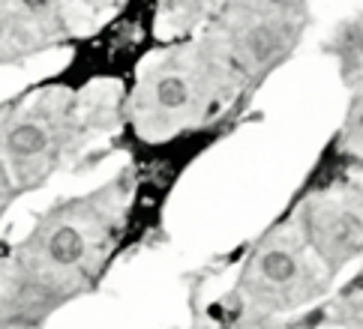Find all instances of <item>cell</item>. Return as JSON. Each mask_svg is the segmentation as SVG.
<instances>
[{
  "label": "cell",
  "mask_w": 363,
  "mask_h": 329,
  "mask_svg": "<svg viewBox=\"0 0 363 329\" xmlns=\"http://www.w3.org/2000/svg\"><path fill=\"white\" fill-rule=\"evenodd\" d=\"M87 255V236L79 225L72 221H60L57 228H51L45 236V258L55 267H75Z\"/></svg>",
  "instance_id": "obj_5"
},
{
  "label": "cell",
  "mask_w": 363,
  "mask_h": 329,
  "mask_svg": "<svg viewBox=\"0 0 363 329\" xmlns=\"http://www.w3.org/2000/svg\"><path fill=\"white\" fill-rule=\"evenodd\" d=\"M262 4L274 6V9H294L297 4H303V0H262Z\"/></svg>",
  "instance_id": "obj_8"
},
{
  "label": "cell",
  "mask_w": 363,
  "mask_h": 329,
  "mask_svg": "<svg viewBox=\"0 0 363 329\" xmlns=\"http://www.w3.org/2000/svg\"><path fill=\"white\" fill-rule=\"evenodd\" d=\"M16 4L28 12L30 18H36V21H51L57 16V4L60 0H16Z\"/></svg>",
  "instance_id": "obj_7"
},
{
  "label": "cell",
  "mask_w": 363,
  "mask_h": 329,
  "mask_svg": "<svg viewBox=\"0 0 363 329\" xmlns=\"http://www.w3.org/2000/svg\"><path fill=\"white\" fill-rule=\"evenodd\" d=\"M291 48V30L285 21L262 18L252 21L238 33L231 54L240 63V69H267L270 63H277L285 51Z\"/></svg>",
  "instance_id": "obj_3"
},
{
  "label": "cell",
  "mask_w": 363,
  "mask_h": 329,
  "mask_svg": "<svg viewBox=\"0 0 363 329\" xmlns=\"http://www.w3.org/2000/svg\"><path fill=\"white\" fill-rule=\"evenodd\" d=\"M252 275L267 294L297 296V291L306 284V260L289 243H270L255 255Z\"/></svg>",
  "instance_id": "obj_2"
},
{
  "label": "cell",
  "mask_w": 363,
  "mask_h": 329,
  "mask_svg": "<svg viewBox=\"0 0 363 329\" xmlns=\"http://www.w3.org/2000/svg\"><path fill=\"white\" fill-rule=\"evenodd\" d=\"M4 153L6 159L16 168H28L33 162H43L51 144H55V135H51V126L43 120H33V117H24V120H16L12 126H6L4 138Z\"/></svg>",
  "instance_id": "obj_4"
},
{
  "label": "cell",
  "mask_w": 363,
  "mask_h": 329,
  "mask_svg": "<svg viewBox=\"0 0 363 329\" xmlns=\"http://www.w3.org/2000/svg\"><path fill=\"white\" fill-rule=\"evenodd\" d=\"M306 240L315 246V252L324 260L340 263L352 252H357L360 243V219L357 213H348L345 207L318 204L306 213Z\"/></svg>",
  "instance_id": "obj_1"
},
{
  "label": "cell",
  "mask_w": 363,
  "mask_h": 329,
  "mask_svg": "<svg viewBox=\"0 0 363 329\" xmlns=\"http://www.w3.org/2000/svg\"><path fill=\"white\" fill-rule=\"evenodd\" d=\"M192 96H196V90H192V81L184 72H162L150 90V99L157 105V111H162V114L186 111Z\"/></svg>",
  "instance_id": "obj_6"
}]
</instances>
